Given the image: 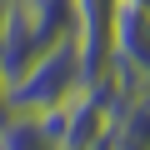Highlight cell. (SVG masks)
I'll return each instance as SVG.
<instances>
[{
    "mask_svg": "<svg viewBox=\"0 0 150 150\" xmlns=\"http://www.w3.org/2000/svg\"><path fill=\"white\" fill-rule=\"evenodd\" d=\"M80 85H85V50H80V30H70L20 80L0 85V105H5V115H45V110L65 105Z\"/></svg>",
    "mask_w": 150,
    "mask_h": 150,
    "instance_id": "cell-1",
    "label": "cell"
},
{
    "mask_svg": "<svg viewBox=\"0 0 150 150\" xmlns=\"http://www.w3.org/2000/svg\"><path fill=\"white\" fill-rule=\"evenodd\" d=\"M110 55H115L120 65L135 70L140 85H150V10H140V5H120Z\"/></svg>",
    "mask_w": 150,
    "mask_h": 150,
    "instance_id": "cell-2",
    "label": "cell"
},
{
    "mask_svg": "<svg viewBox=\"0 0 150 150\" xmlns=\"http://www.w3.org/2000/svg\"><path fill=\"white\" fill-rule=\"evenodd\" d=\"M125 5H140V10H150V0H125Z\"/></svg>",
    "mask_w": 150,
    "mask_h": 150,
    "instance_id": "cell-3",
    "label": "cell"
},
{
    "mask_svg": "<svg viewBox=\"0 0 150 150\" xmlns=\"http://www.w3.org/2000/svg\"><path fill=\"white\" fill-rule=\"evenodd\" d=\"M95 150H110V135H105V140H100V145H95Z\"/></svg>",
    "mask_w": 150,
    "mask_h": 150,
    "instance_id": "cell-4",
    "label": "cell"
}]
</instances>
